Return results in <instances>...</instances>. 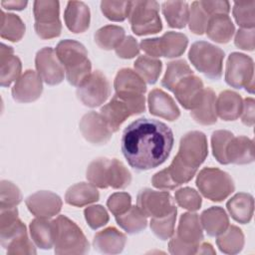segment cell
Segmentation results:
<instances>
[{"mask_svg": "<svg viewBox=\"0 0 255 255\" xmlns=\"http://www.w3.org/2000/svg\"><path fill=\"white\" fill-rule=\"evenodd\" d=\"M205 33L210 40L219 44H226L232 39L235 27L228 15H214L210 17Z\"/></svg>", "mask_w": 255, "mask_h": 255, "instance_id": "cell-30", "label": "cell"}, {"mask_svg": "<svg viewBox=\"0 0 255 255\" xmlns=\"http://www.w3.org/2000/svg\"><path fill=\"white\" fill-rule=\"evenodd\" d=\"M30 235L34 244L41 249L54 247V224L49 218H35L29 224Z\"/></svg>", "mask_w": 255, "mask_h": 255, "instance_id": "cell-32", "label": "cell"}, {"mask_svg": "<svg viewBox=\"0 0 255 255\" xmlns=\"http://www.w3.org/2000/svg\"><path fill=\"white\" fill-rule=\"evenodd\" d=\"M117 223L128 234H136L146 228V216L137 206H130L125 213L115 216Z\"/></svg>", "mask_w": 255, "mask_h": 255, "instance_id": "cell-36", "label": "cell"}, {"mask_svg": "<svg viewBox=\"0 0 255 255\" xmlns=\"http://www.w3.org/2000/svg\"><path fill=\"white\" fill-rule=\"evenodd\" d=\"M27 233L25 224L18 217L17 207L0 209V242L5 249L6 246L18 237Z\"/></svg>", "mask_w": 255, "mask_h": 255, "instance_id": "cell-19", "label": "cell"}, {"mask_svg": "<svg viewBox=\"0 0 255 255\" xmlns=\"http://www.w3.org/2000/svg\"><path fill=\"white\" fill-rule=\"evenodd\" d=\"M35 18L34 29L38 37L49 40L61 35L62 24L60 21V4L54 0H37L33 5Z\"/></svg>", "mask_w": 255, "mask_h": 255, "instance_id": "cell-9", "label": "cell"}, {"mask_svg": "<svg viewBox=\"0 0 255 255\" xmlns=\"http://www.w3.org/2000/svg\"><path fill=\"white\" fill-rule=\"evenodd\" d=\"M204 86L201 79L194 74L180 80L172 90L177 102L185 110H193L201 101Z\"/></svg>", "mask_w": 255, "mask_h": 255, "instance_id": "cell-17", "label": "cell"}, {"mask_svg": "<svg viewBox=\"0 0 255 255\" xmlns=\"http://www.w3.org/2000/svg\"><path fill=\"white\" fill-rule=\"evenodd\" d=\"M26 26L18 15L1 11L0 35L3 39L11 42H18L23 38Z\"/></svg>", "mask_w": 255, "mask_h": 255, "instance_id": "cell-39", "label": "cell"}, {"mask_svg": "<svg viewBox=\"0 0 255 255\" xmlns=\"http://www.w3.org/2000/svg\"><path fill=\"white\" fill-rule=\"evenodd\" d=\"M234 44L237 48L245 51H253L255 48V30L239 29L234 38Z\"/></svg>", "mask_w": 255, "mask_h": 255, "instance_id": "cell-55", "label": "cell"}, {"mask_svg": "<svg viewBox=\"0 0 255 255\" xmlns=\"http://www.w3.org/2000/svg\"><path fill=\"white\" fill-rule=\"evenodd\" d=\"M139 49H141L146 56L152 57V58H158L160 57L159 53V39L158 38H147L143 39L139 43Z\"/></svg>", "mask_w": 255, "mask_h": 255, "instance_id": "cell-59", "label": "cell"}, {"mask_svg": "<svg viewBox=\"0 0 255 255\" xmlns=\"http://www.w3.org/2000/svg\"><path fill=\"white\" fill-rule=\"evenodd\" d=\"M84 215L88 225L94 230L105 226L110 219L106 208L102 205L88 206L84 210Z\"/></svg>", "mask_w": 255, "mask_h": 255, "instance_id": "cell-51", "label": "cell"}, {"mask_svg": "<svg viewBox=\"0 0 255 255\" xmlns=\"http://www.w3.org/2000/svg\"><path fill=\"white\" fill-rule=\"evenodd\" d=\"M207 154V138L202 131L192 130L181 137L176 156L186 165L198 169Z\"/></svg>", "mask_w": 255, "mask_h": 255, "instance_id": "cell-12", "label": "cell"}, {"mask_svg": "<svg viewBox=\"0 0 255 255\" xmlns=\"http://www.w3.org/2000/svg\"><path fill=\"white\" fill-rule=\"evenodd\" d=\"M114 88L119 95H144L146 85L144 81L128 68L121 69L115 78Z\"/></svg>", "mask_w": 255, "mask_h": 255, "instance_id": "cell-25", "label": "cell"}, {"mask_svg": "<svg viewBox=\"0 0 255 255\" xmlns=\"http://www.w3.org/2000/svg\"><path fill=\"white\" fill-rule=\"evenodd\" d=\"M210 17L211 16L202 7L200 1L192 2L188 17L189 30L196 35H202L207 28Z\"/></svg>", "mask_w": 255, "mask_h": 255, "instance_id": "cell-44", "label": "cell"}, {"mask_svg": "<svg viewBox=\"0 0 255 255\" xmlns=\"http://www.w3.org/2000/svg\"><path fill=\"white\" fill-rule=\"evenodd\" d=\"M130 1H102L101 11L104 16L115 22H122L128 16Z\"/></svg>", "mask_w": 255, "mask_h": 255, "instance_id": "cell-47", "label": "cell"}, {"mask_svg": "<svg viewBox=\"0 0 255 255\" xmlns=\"http://www.w3.org/2000/svg\"><path fill=\"white\" fill-rule=\"evenodd\" d=\"M28 2L26 0H8L1 1V5L3 8L8 10H18L21 11L26 8Z\"/></svg>", "mask_w": 255, "mask_h": 255, "instance_id": "cell-60", "label": "cell"}, {"mask_svg": "<svg viewBox=\"0 0 255 255\" xmlns=\"http://www.w3.org/2000/svg\"><path fill=\"white\" fill-rule=\"evenodd\" d=\"M174 198L180 207L189 211H196L201 207V196L191 187H183L176 190Z\"/></svg>", "mask_w": 255, "mask_h": 255, "instance_id": "cell-50", "label": "cell"}, {"mask_svg": "<svg viewBox=\"0 0 255 255\" xmlns=\"http://www.w3.org/2000/svg\"><path fill=\"white\" fill-rule=\"evenodd\" d=\"M7 254L16 255V254H36V248L34 242H32L28 234L23 235L12 242H10L5 248Z\"/></svg>", "mask_w": 255, "mask_h": 255, "instance_id": "cell-53", "label": "cell"}, {"mask_svg": "<svg viewBox=\"0 0 255 255\" xmlns=\"http://www.w3.org/2000/svg\"><path fill=\"white\" fill-rule=\"evenodd\" d=\"M145 111L144 95H119L115 94L112 100L101 108V115L112 129L116 132L123 123L133 115Z\"/></svg>", "mask_w": 255, "mask_h": 255, "instance_id": "cell-5", "label": "cell"}, {"mask_svg": "<svg viewBox=\"0 0 255 255\" xmlns=\"http://www.w3.org/2000/svg\"><path fill=\"white\" fill-rule=\"evenodd\" d=\"M203 240V228L198 214L192 211L183 213L178 222L175 234L170 237L168 250L173 255L196 254Z\"/></svg>", "mask_w": 255, "mask_h": 255, "instance_id": "cell-3", "label": "cell"}, {"mask_svg": "<svg viewBox=\"0 0 255 255\" xmlns=\"http://www.w3.org/2000/svg\"><path fill=\"white\" fill-rule=\"evenodd\" d=\"M226 207L235 221L241 224H247L251 221L254 212L253 196L245 192L236 193L227 201Z\"/></svg>", "mask_w": 255, "mask_h": 255, "instance_id": "cell-28", "label": "cell"}, {"mask_svg": "<svg viewBox=\"0 0 255 255\" xmlns=\"http://www.w3.org/2000/svg\"><path fill=\"white\" fill-rule=\"evenodd\" d=\"M131 174L126 165L117 158L110 159L108 183L109 186L116 189H124L129 185Z\"/></svg>", "mask_w": 255, "mask_h": 255, "instance_id": "cell-42", "label": "cell"}, {"mask_svg": "<svg viewBox=\"0 0 255 255\" xmlns=\"http://www.w3.org/2000/svg\"><path fill=\"white\" fill-rule=\"evenodd\" d=\"M159 4L156 1H130L128 21L132 32L137 36L155 34L161 31L162 23L158 15Z\"/></svg>", "mask_w": 255, "mask_h": 255, "instance_id": "cell-8", "label": "cell"}, {"mask_svg": "<svg viewBox=\"0 0 255 255\" xmlns=\"http://www.w3.org/2000/svg\"><path fill=\"white\" fill-rule=\"evenodd\" d=\"M127 243V236L115 227H107L94 236L95 249L104 254H119Z\"/></svg>", "mask_w": 255, "mask_h": 255, "instance_id": "cell-22", "label": "cell"}, {"mask_svg": "<svg viewBox=\"0 0 255 255\" xmlns=\"http://www.w3.org/2000/svg\"><path fill=\"white\" fill-rule=\"evenodd\" d=\"M151 183L154 187H156L158 189L171 190V189H174L177 187L175 185V183L172 181V179L170 178V176L168 175L165 168L156 172L155 174H153V176L151 178Z\"/></svg>", "mask_w": 255, "mask_h": 255, "instance_id": "cell-58", "label": "cell"}, {"mask_svg": "<svg viewBox=\"0 0 255 255\" xmlns=\"http://www.w3.org/2000/svg\"><path fill=\"white\" fill-rule=\"evenodd\" d=\"M22 64L20 59L14 55L12 47L1 44L0 48V85L9 87L17 81L21 75Z\"/></svg>", "mask_w": 255, "mask_h": 255, "instance_id": "cell-23", "label": "cell"}, {"mask_svg": "<svg viewBox=\"0 0 255 255\" xmlns=\"http://www.w3.org/2000/svg\"><path fill=\"white\" fill-rule=\"evenodd\" d=\"M25 203L28 210L38 218H51L59 214L63 205L58 194L47 190L37 191L29 195Z\"/></svg>", "mask_w": 255, "mask_h": 255, "instance_id": "cell-16", "label": "cell"}, {"mask_svg": "<svg viewBox=\"0 0 255 255\" xmlns=\"http://www.w3.org/2000/svg\"><path fill=\"white\" fill-rule=\"evenodd\" d=\"M110 159L106 157H98L90 162L87 167L86 177L90 183L99 188H107L108 184V168Z\"/></svg>", "mask_w": 255, "mask_h": 255, "instance_id": "cell-41", "label": "cell"}, {"mask_svg": "<svg viewBox=\"0 0 255 255\" xmlns=\"http://www.w3.org/2000/svg\"><path fill=\"white\" fill-rule=\"evenodd\" d=\"M216 95L210 88H205L199 104L190 111L191 118L199 125L211 126L217 122Z\"/></svg>", "mask_w": 255, "mask_h": 255, "instance_id": "cell-27", "label": "cell"}, {"mask_svg": "<svg viewBox=\"0 0 255 255\" xmlns=\"http://www.w3.org/2000/svg\"><path fill=\"white\" fill-rule=\"evenodd\" d=\"M111 95V85L101 71H94L77 87V97L83 105L97 108L104 104Z\"/></svg>", "mask_w": 255, "mask_h": 255, "instance_id": "cell-11", "label": "cell"}, {"mask_svg": "<svg viewBox=\"0 0 255 255\" xmlns=\"http://www.w3.org/2000/svg\"><path fill=\"white\" fill-rule=\"evenodd\" d=\"M126 33L124 28L117 25H107L99 30L94 35L96 44L103 50L116 49L125 39Z\"/></svg>", "mask_w": 255, "mask_h": 255, "instance_id": "cell-38", "label": "cell"}, {"mask_svg": "<svg viewBox=\"0 0 255 255\" xmlns=\"http://www.w3.org/2000/svg\"><path fill=\"white\" fill-rule=\"evenodd\" d=\"M199 219L202 228L210 237L218 236L229 226L228 215L220 206H212L205 209Z\"/></svg>", "mask_w": 255, "mask_h": 255, "instance_id": "cell-29", "label": "cell"}, {"mask_svg": "<svg viewBox=\"0 0 255 255\" xmlns=\"http://www.w3.org/2000/svg\"><path fill=\"white\" fill-rule=\"evenodd\" d=\"M149 113L169 122L176 121L180 116V111L173 99L160 89H153L147 97Z\"/></svg>", "mask_w": 255, "mask_h": 255, "instance_id": "cell-20", "label": "cell"}, {"mask_svg": "<svg viewBox=\"0 0 255 255\" xmlns=\"http://www.w3.org/2000/svg\"><path fill=\"white\" fill-rule=\"evenodd\" d=\"M100 199V192L92 183L79 182L70 186L65 194V201L76 207H83L97 202Z\"/></svg>", "mask_w": 255, "mask_h": 255, "instance_id": "cell-31", "label": "cell"}, {"mask_svg": "<svg viewBox=\"0 0 255 255\" xmlns=\"http://www.w3.org/2000/svg\"><path fill=\"white\" fill-rule=\"evenodd\" d=\"M176 213L177 209L167 215L150 219V229L157 238L161 240H167L173 235Z\"/></svg>", "mask_w": 255, "mask_h": 255, "instance_id": "cell-45", "label": "cell"}, {"mask_svg": "<svg viewBox=\"0 0 255 255\" xmlns=\"http://www.w3.org/2000/svg\"><path fill=\"white\" fill-rule=\"evenodd\" d=\"M192 66L206 78L219 80L222 76L224 52L219 47L205 42H194L188 52Z\"/></svg>", "mask_w": 255, "mask_h": 255, "instance_id": "cell-6", "label": "cell"}, {"mask_svg": "<svg viewBox=\"0 0 255 255\" xmlns=\"http://www.w3.org/2000/svg\"><path fill=\"white\" fill-rule=\"evenodd\" d=\"M55 51L65 69L69 84L79 87L92 73L87 49L78 41L66 39L58 43Z\"/></svg>", "mask_w": 255, "mask_h": 255, "instance_id": "cell-2", "label": "cell"}, {"mask_svg": "<svg viewBox=\"0 0 255 255\" xmlns=\"http://www.w3.org/2000/svg\"><path fill=\"white\" fill-rule=\"evenodd\" d=\"M35 66L37 73L49 86H56L62 83L66 75L56 51L51 47H44L37 52Z\"/></svg>", "mask_w": 255, "mask_h": 255, "instance_id": "cell-14", "label": "cell"}, {"mask_svg": "<svg viewBox=\"0 0 255 255\" xmlns=\"http://www.w3.org/2000/svg\"><path fill=\"white\" fill-rule=\"evenodd\" d=\"M159 39L160 57L177 58L180 57L186 50L188 45L187 37L178 32H165Z\"/></svg>", "mask_w": 255, "mask_h": 255, "instance_id": "cell-33", "label": "cell"}, {"mask_svg": "<svg viewBox=\"0 0 255 255\" xmlns=\"http://www.w3.org/2000/svg\"><path fill=\"white\" fill-rule=\"evenodd\" d=\"M162 14L171 28L181 29L188 23L189 7L184 1H165L161 5Z\"/></svg>", "mask_w": 255, "mask_h": 255, "instance_id": "cell-34", "label": "cell"}, {"mask_svg": "<svg viewBox=\"0 0 255 255\" xmlns=\"http://www.w3.org/2000/svg\"><path fill=\"white\" fill-rule=\"evenodd\" d=\"M216 237V244L219 250L225 254H237L244 247V234L242 230L235 225H229L224 232Z\"/></svg>", "mask_w": 255, "mask_h": 255, "instance_id": "cell-35", "label": "cell"}, {"mask_svg": "<svg viewBox=\"0 0 255 255\" xmlns=\"http://www.w3.org/2000/svg\"><path fill=\"white\" fill-rule=\"evenodd\" d=\"M107 206L115 216L123 214L131 206V197L127 192L113 193L107 201Z\"/></svg>", "mask_w": 255, "mask_h": 255, "instance_id": "cell-52", "label": "cell"}, {"mask_svg": "<svg viewBox=\"0 0 255 255\" xmlns=\"http://www.w3.org/2000/svg\"><path fill=\"white\" fill-rule=\"evenodd\" d=\"M255 102L253 98H246L243 101L241 111V121L247 127H253L255 122Z\"/></svg>", "mask_w": 255, "mask_h": 255, "instance_id": "cell-57", "label": "cell"}, {"mask_svg": "<svg viewBox=\"0 0 255 255\" xmlns=\"http://www.w3.org/2000/svg\"><path fill=\"white\" fill-rule=\"evenodd\" d=\"M236 23L243 29H252L255 26V1H235L232 9Z\"/></svg>", "mask_w": 255, "mask_h": 255, "instance_id": "cell-43", "label": "cell"}, {"mask_svg": "<svg viewBox=\"0 0 255 255\" xmlns=\"http://www.w3.org/2000/svg\"><path fill=\"white\" fill-rule=\"evenodd\" d=\"M165 169L176 186L190 181L197 171V169L183 163L176 155L172 159L169 166Z\"/></svg>", "mask_w": 255, "mask_h": 255, "instance_id": "cell-48", "label": "cell"}, {"mask_svg": "<svg viewBox=\"0 0 255 255\" xmlns=\"http://www.w3.org/2000/svg\"><path fill=\"white\" fill-rule=\"evenodd\" d=\"M116 54L122 59H132L139 54V45L132 36L125 37L122 43L115 49Z\"/></svg>", "mask_w": 255, "mask_h": 255, "instance_id": "cell-54", "label": "cell"}, {"mask_svg": "<svg viewBox=\"0 0 255 255\" xmlns=\"http://www.w3.org/2000/svg\"><path fill=\"white\" fill-rule=\"evenodd\" d=\"M22 201V193L17 185L9 180L0 182V209L16 207Z\"/></svg>", "mask_w": 255, "mask_h": 255, "instance_id": "cell-49", "label": "cell"}, {"mask_svg": "<svg viewBox=\"0 0 255 255\" xmlns=\"http://www.w3.org/2000/svg\"><path fill=\"white\" fill-rule=\"evenodd\" d=\"M227 163L248 164L254 160L253 140L245 135L234 136L230 139L226 149Z\"/></svg>", "mask_w": 255, "mask_h": 255, "instance_id": "cell-24", "label": "cell"}, {"mask_svg": "<svg viewBox=\"0 0 255 255\" xmlns=\"http://www.w3.org/2000/svg\"><path fill=\"white\" fill-rule=\"evenodd\" d=\"M136 206L146 217H161L176 210L174 201L167 191L150 188L141 189L136 197Z\"/></svg>", "mask_w": 255, "mask_h": 255, "instance_id": "cell-13", "label": "cell"}, {"mask_svg": "<svg viewBox=\"0 0 255 255\" xmlns=\"http://www.w3.org/2000/svg\"><path fill=\"white\" fill-rule=\"evenodd\" d=\"M202 7L210 15H228L230 11V3L228 1H200Z\"/></svg>", "mask_w": 255, "mask_h": 255, "instance_id": "cell-56", "label": "cell"}, {"mask_svg": "<svg viewBox=\"0 0 255 255\" xmlns=\"http://www.w3.org/2000/svg\"><path fill=\"white\" fill-rule=\"evenodd\" d=\"M54 251L56 254H86L90 243L82 229L70 218L59 215L53 220Z\"/></svg>", "mask_w": 255, "mask_h": 255, "instance_id": "cell-4", "label": "cell"}, {"mask_svg": "<svg viewBox=\"0 0 255 255\" xmlns=\"http://www.w3.org/2000/svg\"><path fill=\"white\" fill-rule=\"evenodd\" d=\"M64 20L67 28L73 33L87 31L91 21L89 6L82 1H69L64 12Z\"/></svg>", "mask_w": 255, "mask_h": 255, "instance_id": "cell-21", "label": "cell"}, {"mask_svg": "<svg viewBox=\"0 0 255 255\" xmlns=\"http://www.w3.org/2000/svg\"><path fill=\"white\" fill-rule=\"evenodd\" d=\"M196 186L204 197L215 202L226 199L235 190L231 175L215 167L202 168L196 177Z\"/></svg>", "mask_w": 255, "mask_h": 255, "instance_id": "cell-7", "label": "cell"}, {"mask_svg": "<svg viewBox=\"0 0 255 255\" xmlns=\"http://www.w3.org/2000/svg\"><path fill=\"white\" fill-rule=\"evenodd\" d=\"M242 105L243 100L239 94L225 90L216 98V114L223 121H235L241 115Z\"/></svg>", "mask_w": 255, "mask_h": 255, "instance_id": "cell-26", "label": "cell"}, {"mask_svg": "<svg viewBox=\"0 0 255 255\" xmlns=\"http://www.w3.org/2000/svg\"><path fill=\"white\" fill-rule=\"evenodd\" d=\"M191 74H193V71L184 60L171 61L167 63L166 72L161 80V85L172 92L173 88L180 80Z\"/></svg>", "mask_w": 255, "mask_h": 255, "instance_id": "cell-40", "label": "cell"}, {"mask_svg": "<svg viewBox=\"0 0 255 255\" xmlns=\"http://www.w3.org/2000/svg\"><path fill=\"white\" fill-rule=\"evenodd\" d=\"M225 82L234 89L244 88L248 93L254 92V63L251 57L233 52L229 55L225 68Z\"/></svg>", "mask_w": 255, "mask_h": 255, "instance_id": "cell-10", "label": "cell"}, {"mask_svg": "<svg viewBox=\"0 0 255 255\" xmlns=\"http://www.w3.org/2000/svg\"><path fill=\"white\" fill-rule=\"evenodd\" d=\"M233 133L226 129H218L212 132L211 147L215 159L221 164H228L226 159V149Z\"/></svg>", "mask_w": 255, "mask_h": 255, "instance_id": "cell-46", "label": "cell"}, {"mask_svg": "<svg viewBox=\"0 0 255 255\" xmlns=\"http://www.w3.org/2000/svg\"><path fill=\"white\" fill-rule=\"evenodd\" d=\"M196 254H215V250L209 243H201L197 249Z\"/></svg>", "mask_w": 255, "mask_h": 255, "instance_id": "cell-61", "label": "cell"}, {"mask_svg": "<svg viewBox=\"0 0 255 255\" xmlns=\"http://www.w3.org/2000/svg\"><path fill=\"white\" fill-rule=\"evenodd\" d=\"M40 75L27 70L15 82L12 88V97L18 103H32L38 100L43 92V83Z\"/></svg>", "mask_w": 255, "mask_h": 255, "instance_id": "cell-18", "label": "cell"}, {"mask_svg": "<svg viewBox=\"0 0 255 255\" xmlns=\"http://www.w3.org/2000/svg\"><path fill=\"white\" fill-rule=\"evenodd\" d=\"M133 67L135 73L144 82H146L149 85H153L157 82L160 76L162 63L160 60L156 58L142 55L135 60Z\"/></svg>", "mask_w": 255, "mask_h": 255, "instance_id": "cell-37", "label": "cell"}, {"mask_svg": "<svg viewBox=\"0 0 255 255\" xmlns=\"http://www.w3.org/2000/svg\"><path fill=\"white\" fill-rule=\"evenodd\" d=\"M174 142L171 128L162 122L140 118L130 123L122 135V152L135 170L143 171L162 164Z\"/></svg>", "mask_w": 255, "mask_h": 255, "instance_id": "cell-1", "label": "cell"}, {"mask_svg": "<svg viewBox=\"0 0 255 255\" xmlns=\"http://www.w3.org/2000/svg\"><path fill=\"white\" fill-rule=\"evenodd\" d=\"M79 128L84 138L93 144H105L113 134L102 115L93 111L82 117Z\"/></svg>", "mask_w": 255, "mask_h": 255, "instance_id": "cell-15", "label": "cell"}]
</instances>
